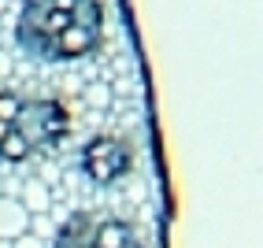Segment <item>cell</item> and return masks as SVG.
I'll return each instance as SVG.
<instances>
[{
  "mask_svg": "<svg viewBox=\"0 0 263 248\" xmlns=\"http://www.w3.org/2000/svg\"><path fill=\"white\" fill-rule=\"evenodd\" d=\"M100 0H23L19 19H15V45L41 63L82 60L100 45Z\"/></svg>",
  "mask_w": 263,
  "mask_h": 248,
  "instance_id": "obj_1",
  "label": "cell"
},
{
  "mask_svg": "<svg viewBox=\"0 0 263 248\" xmlns=\"http://www.w3.org/2000/svg\"><path fill=\"white\" fill-rule=\"evenodd\" d=\"M30 230V211L15 197H0V241H15Z\"/></svg>",
  "mask_w": 263,
  "mask_h": 248,
  "instance_id": "obj_5",
  "label": "cell"
},
{
  "mask_svg": "<svg viewBox=\"0 0 263 248\" xmlns=\"http://www.w3.org/2000/svg\"><path fill=\"white\" fill-rule=\"evenodd\" d=\"M0 197H8V193H4V182H0Z\"/></svg>",
  "mask_w": 263,
  "mask_h": 248,
  "instance_id": "obj_10",
  "label": "cell"
},
{
  "mask_svg": "<svg viewBox=\"0 0 263 248\" xmlns=\"http://www.w3.org/2000/svg\"><path fill=\"white\" fill-rule=\"evenodd\" d=\"M122 248H141V244H137V241H134V237H130V241H126V244H122Z\"/></svg>",
  "mask_w": 263,
  "mask_h": 248,
  "instance_id": "obj_8",
  "label": "cell"
},
{
  "mask_svg": "<svg viewBox=\"0 0 263 248\" xmlns=\"http://www.w3.org/2000/svg\"><path fill=\"white\" fill-rule=\"evenodd\" d=\"M0 248H11V241H0Z\"/></svg>",
  "mask_w": 263,
  "mask_h": 248,
  "instance_id": "obj_9",
  "label": "cell"
},
{
  "mask_svg": "<svg viewBox=\"0 0 263 248\" xmlns=\"http://www.w3.org/2000/svg\"><path fill=\"white\" fill-rule=\"evenodd\" d=\"M71 130V111L56 97L0 89V163H30Z\"/></svg>",
  "mask_w": 263,
  "mask_h": 248,
  "instance_id": "obj_2",
  "label": "cell"
},
{
  "mask_svg": "<svg viewBox=\"0 0 263 248\" xmlns=\"http://www.w3.org/2000/svg\"><path fill=\"white\" fill-rule=\"evenodd\" d=\"M0 11H4V0H0Z\"/></svg>",
  "mask_w": 263,
  "mask_h": 248,
  "instance_id": "obj_11",
  "label": "cell"
},
{
  "mask_svg": "<svg viewBox=\"0 0 263 248\" xmlns=\"http://www.w3.org/2000/svg\"><path fill=\"white\" fill-rule=\"evenodd\" d=\"M130 237L134 234L122 219L97 215V211H78L52 234L48 248H122Z\"/></svg>",
  "mask_w": 263,
  "mask_h": 248,
  "instance_id": "obj_3",
  "label": "cell"
},
{
  "mask_svg": "<svg viewBox=\"0 0 263 248\" xmlns=\"http://www.w3.org/2000/svg\"><path fill=\"white\" fill-rule=\"evenodd\" d=\"M78 167L93 185H115L119 178L130 174L134 148L115 133H97L93 141H85V148L78 156Z\"/></svg>",
  "mask_w": 263,
  "mask_h": 248,
  "instance_id": "obj_4",
  "label": "cell"
},
{
  "mask_svg": "<svg viewBox=\"0 0 263 248\" xmlns=\"http://www.w3.org/2000/svg\"><path fill=\"white\" fill-rule=\"evenodd\" d=\"M19 204L30 211V215H45V211L52 207V193H48V185H45V182L33 178V182H26V185H23V200H19Z\"/></svg>",
  "mask_w": 263,
  "mask_h": 248,
  "instance_id": "obj_6",
  "label": "cell"
},
{
  "mask_svg": "<svg viewBox=\"0 0 263 248\" xmlns=\"http://www.w3.org/2000/svg\"><path fill=\"white\" fill-rule=\"evenodd\" d=\"M11 248H45V241H41V237H33L30 230H26L23 237H15V241H11Z\"/></svg>",
  "mask_w": 263,
  "mask_h": 248,
  "instance_id": "obj_7",
  "label": "cell"
}]
</instances>
